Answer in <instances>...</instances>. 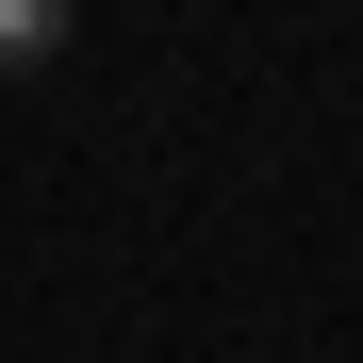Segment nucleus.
Here are the masks:
<instances>
[{
	"instance_id": "1",
	"label": "nucleus",
	"mask_w": 363,
	"mask_h": 363,
	"mask_svg": "<svg viewBox=\"0 0 363 363\" xmlns=\"http://www.w3.org/2000/svg\"><path fill=\"white\" fill-rule=\"evenodd\" d=\"M67 50V0H0V67H50Z\"/></svg>"
}]
</instances>
